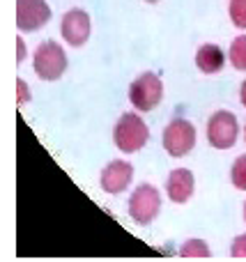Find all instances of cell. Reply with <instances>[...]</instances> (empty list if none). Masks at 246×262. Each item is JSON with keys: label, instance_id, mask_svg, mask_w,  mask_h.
<instances>
[{"label": "cell", "instance_id": "1", "mask_svg": "<svg viewBox=\"0 0 246 262\" xmlns=\"http://www.w3.org/2000/svg\"><path fill=\"white\" fill-rule=\"evenodd\" d=\"M147 138H150L147 124L136 113H124L113 127V143L124 154H133L138 149H143Z\"/></svg>", "mask_w": 246, "mask_h": 262}, {"label": "cell", "instance_id": "2", "mask_svg": "<svg viewBox=\"0 0 246 262\" xmlns=\"http://www.w3.org/2000/svg\"><path fill=\"white\" fill-rule=\"evenodd\" d=\"M32 67L41 81H58L67 72V53L58 41H41L32 55Z\"/></svg>", "mask_w": 246, "mask_h": 262}, {"label": "cell", "instance_id": "3", "mask_svg": "<svg viewBox=\"0 0 246 262\" xmlns=\"http://www.w3.org/2000/svg\"><path fill=\"white\" fill-rule=\"evenodd\" d=\"M164 99V83L154 72H145L129 85V101L136 111L147 113L154 111L159 106V101Z\"/></svg>", "mask_w": 246, "mask_h": 262}, {"label": "cell", "instance_id": "4", "mask_svg": "<svg viewBox=\"0 0 246 262\" xmlns=\"http://www.w3.org/2000/svg\"><path fill=\"white\" fill-rule=\"evenodd\" d=\"M161 209V193L156 186L141 184L129 195V216L138 226H150Z\"/></svg>", "mask_w": 246, "mask_h": 262}, {"label": "cell", "instance_id": "5", "mask_svg": "<svg viewBox=\"0 0 246 262\" xmlns=\"http://www.w3.org/2000/svg\"><path fill=\"white\" fill-rule=\"evenodd\" d=\"M239 124L235 113L230 111H216L207 122V143L214 149H230L237 143Z\"/></svg>", "mask_w": 246, "mask_h": 262}, {"label": "cell", "instance_id": "6", "mask_svg": "<svg viewBox=\"0 0 246 262\" xmlns=\"http://www.w3.org/2000/svg\"><path fill=\"white\" fill-rule=\"evenodd\" d=\"M164 147L170 157H187L196 147V127L189 120L177 118L164 129Z\"/></svg>", "mask_w": 246, "mask_h": 262}, {"label": "cell", "instance_id": "7", "mask_svg": "<svg viewBox=\"0 0 246 262\" xmlns=\"http://www.w3.org/2000/svg\"><path fill=\"white\" fill-rule=\"evenodd\" d=\"M51 21V7L46 0H16V28L21 32H35Z\"/></svg>", "mask_w": 246, "mask_h": 262}, {"label": "cell", "instance_id": "8", "mask_svg": "<svg viewBox=\"0 0 246 262\" xmlns=\"http://www.w3.org/2000/svg\"><path fill=\"white\" fill-rule=\"evenodd\" d=\"M60 32H62V39L74 49L85 44L87 37H90V16H87L85 9L81 7L69 9L62 16V21H60Z\"/></svg>", "mask_w": 246, "mask_h": 262}, {"label": "cell", "instance_id": "9", "mask_svg": "<svg viewBox=\"0 0 246 262\" xmlns=\"http://www.w3.org/2000/svg\"><path fill=\"white\" fill-rule=\"evenodd\" d=\"M133 180V166L129 161H110L106 163V168L99 175V184L106 193H122V191L129 189Z\"/></svg>", "mask_w": 246, "mask_h": 262}, {"label": "cell", "instance_id": "10", "mask_svg": "<svg viewBox=\"0 0 246 262\" xmlns=\"http://www.w3.org/2000/svg\"><path fill=\"white\" fill-rule=\"evenodd\" d=\"M193 189H196V180H193V172L187 170V168H175L166 180V193L177 205L189 203L193 195Z\"/></svg>", "mask_w": 246, "mask_h": 262}, {"label": "cell", "instance_id": "11", "mask_svg": "<svg viewBox=\"0 0 246 262\" xmlns=\"http://www.w3.org/2000/svg\"><path fill=\"white\" fill-rule=\"evenodd\" d=\"M226 64V53L216 44H203L196 53V67L203 74H219Z\"/></svg>", "mask_w": 246, "mask_h": 262}, {"label": "cell", "instance_id": "12", "mask_svg": "<svg viewBox=\"0 0 246 262\" xmlns=\"http://www.w3.org/2000/svg\"><path fill=\"white\" fill-rule=\"evenodd\" d=\"M180 258H184V260H207V258H212V251L203 239H187L182 246H180Z\"/></svg>", "mask_w": 246, "mask_h": 262}, {"label": "cell", "instance_id": "13", "mask_svg": "<svg viewBox=\"0 0 246 262\" xmlns=\"http://www.w3.org/2000/svg\"><path fill=\"white\" fill-rule=\"evenodd\" d=\"M228 58H230V64H233L237 72H246V35H239L233 39Z\"/></svg>", "mask_w": 246, "mask_h": 262}, {"label": "cell", "instance_id": "14", "mask_svg": "<svg viewBox=\"0 0 246 262\" xmlns=\"http://www.w3.org/2000/svg\"><path fill=\"white\" fill-rule=\"evenodd\" d=\"M230 180H233V186L239 191H246V154L235 159L233 170H230Z\"/></svg>", "mask_w": 246, "mask_h": 262}, {"label": "cell", "instance_id": "15", "mask_svg": "<svg viewBox=\"0 0 246 262\" xmlns=\"http://www.w3.org/2000/svg\"><path fill=\"white\" fill-rule=\"evenodd\" d=\"M228 14H230V21H233V26H237V28H242V30H246V0H230Z\"/></svg>", "mask_w": 246, "mask_h": 262}, {"label": "cell", "instance_id": "16", "mask_svg": "<svg viewBox=\"0 0 246 262\" xmlns=\"http://www.w3.org/2000/svg\"><path fill=\"white\" fill-rule=\"evenodd\" d=\"M230 258L235 260H246V235H237L230 246Z\"/></svg>", "mask_w": 246, "mask_h": 262}, {"label": "cell", "instance_id": "17", "mask_svg": "<svg viewBox=\"0 0 246 262\" xmlns=\"http://www.w3.org/2000/svg\"><path fill=\"white\" fill-rule=\"evenodd\" d=\"M16 88H18V104H26V101L30 99V92H28V90H30V88H28L26 83L21 81V78H18V81H16Z\"/></svg>", "mask_w": 246, "mask_h": 262}, {"label": "cell", "instance_id": "18", "mask_svg": "<svg viewBox=\"0 0 246 262\" xmlns=\"http://www.w3.org/2000/svg\"><path fill=\"white\" fill-rule=\"evenodd\" d=\"M16 46H18V55H16V60L21 62V60L26 58V49H23V39H21V37L16 39Z\"/></svg>", "mask_w": 246, "mask_h": 262}, {"label": "cell", "instance_id": "19", "mask_svg": "<svg viewBox=\"0 0 246 262\" xmlns=\"http://www.w3.org/2000/svg\"><path fill=\"white\" fill-rule=\"evenodd\" d=\"M239 101H242V106L246 108V78H244L242 88H239Z\"/></svg>", "mask_w": 246, "mask_h": 262}, {"label": "cell", "instance_id": "20", "mask_svg": "<svg viewBox=\"0 0 246 262\" xmlns=\"http://www.w3.org/2000/svg\"><path fill=\"white\" fill-rule=\"evenodd\" d=\"M244 221H246V203H244Z\"/></svg>", "mask_w": 246, "mask_h": 262}, {"label": "cell", "instance_id": "21", "mask_svg": "<svg viewBox=\"0 0 246 262\" xmlns=\"http://www.w3.org/2000/svg\"><path fill=\"white\" fill-rule=\"evenodd\" d=\"M145 3H159V0H145Z\"/></svg>", "mask_w": 246, "mask_h": 262}, {"label": "cell", "instance_id": "22", "mask_svg": "<svg viewBox=\"0 0 246 262\" xmlns=\"http://www.w3.org/2000/svg\"><path fill=\"white\" fill-rule=\"evenodd\" d=\"M244 138H246V129H244Z\"/></svg>", "mask_w": 246, "mask_h": 262}]
</instances>
